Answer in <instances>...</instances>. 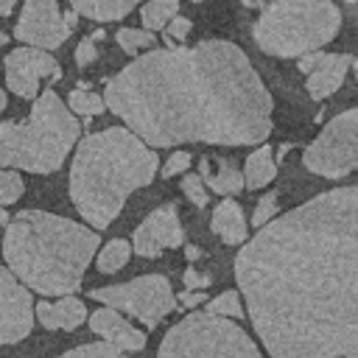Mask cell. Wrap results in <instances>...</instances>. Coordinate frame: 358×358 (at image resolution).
Segmentation results:
<instances>
[{
  "instance_id": "obj_40",
  "label": "cell",
  "mask_w": 358,
  "mask_h": 358,
  "mask_svg": "<svg viewBox=\"0 0 358 358\" xmlns=\"http://www.w3.org/2000/svg\"><path fill=\"white\" fill-rule=\"evenodd\" d=\"M352 73H355V78H358V56L352 59Z\"/></svg>"
},
{
  "instance_id": "obj_18",
  "label": "cell",
  "mask_w": 358,
  "mask_h": 358,
  "mask_svg": "<svg viewBox=\"0 0 358 358\" xmlns=\"http://www.w3.org/2000/svg\"><path fill=\"white\" fill-rule=\"evenodd\" d=\"M246 215L241 210V204L232 196H224V201L215 204L213 218H210V229L227 243V246H238L246 243Z\"/></svg>"
},
{
  "instance_id": "obj_25",
  "label": "cell",
  "mask_w": 358,
  "mask_h": 358,
  "mask_svg": "<svg viewBox=\"0 0 358 358\" xmlns=\"http://www.w3.org/2000/svg\"><path fill=\"white\" fill-rule=\"evenodd\" d=\"M207 313L215 316H227V319H241L243 316V305H241V291H224L213 299H207Z\"/></svg>"
},
{
  "instance_id": "obj_32",
  "label": "cell",
  "mask_w": 358,
  "mask_h": 358,
  "mask_svg": "<svg viewBox=\"0 0 358 358\" xmlns=\"http://www.w3.org/2000/svg\"><path fill=\"white\" fill-rule=\"evenodd\" d=\"M95 34L92 36H84L81 42H78V48H76V64L78 67H87V64H92L95 59H98V48H95Z\"/></svg>"
},
{
  "instance_id": "obj_23",
  "label": "cell",
  "mask_w": 358,
  "mask_h": 358,
  "mask_svg": "<svg viewBox=\"0 0 358 358\" xmlns=\"http://www.w3.org/2000/svg\"><path fill=\"white\" fill-rule=\"evenodd\" d=\"M67 106H70V112H78V115H84V117H95V115L106 112L103 95L87 90V87H76V90L67 95Z\"/></svg>"
},
{
  "instance_id": "obj_33",
  "label": "cell",
  "mask_w": 358,
  "mask_h": 358,
  "mask_svg": "<svg viewBox=\"0 0 358 358\" xmlns=\"http://www.w3.org/2000/svg\"><path fill=\"white\" fill-rule=\"evenodd\" d=\"M182 282H185V291H204V288L210 285V277H207V274H199V271L190 266V268H185Z\"/></svg>"
},
{
  "instance_id": "obj_11",
  "label": "cell",
  "mask_w": 358,
  "mask_h": 358,
  "mask_svg": "<svg viewBox=\"0 0 358 358\" xmlns=\"http://www.w3.org/2000/svg\"><path fill=\"white\" fill-rule=\"evenodd\" d=\"M3 67H6V87L17 98H25V101H36L42 78H50V81H59L62 78L59 62L48 50L31 48V45L14 48L3 59Z\"/></svg>"
},
{
  "instance_id": "obj_30",
  "label": "cell",
  "mask_w": 358,
  "mask_h": 358,
  "mask_svg": "<svg viewBox=\"0 0 358 358\" xmlns=\"http://www.w3.org/2000/svg\"><path fill=\"white\" fill-rule=\"evenodd\" d=\"M193 31V20L190 17H182V14H176L165 28H162V36H165V42H168V48H173L171 42L173 39H179V42H185L187 39V34Z\"/></svg>"
},
{
  "instance_id": "obj_21",
  "label": "cell",
  "mask_w": 358,
  "mask_h": 358,
  "mask_svg": "<svg viewBox=\"0 0 358 358\" xmlns=\"http://www.w3.org/2000/svg\"><path fill=\"white\" fill-rule=\"evenodd\" d=\"M179 14V0H145L140 8V22L145 31H162Z\"/></svg>"
},
{
  "instance_id": "obj_19",
  "label": "cell",
  "mask_w": 358,
  "mask_h": 358,
  "mask_svg": "<svg viewBox=\"0 0 358 358\" xmlns=\"http://www.w3.org/2000/svg\"><path fill=\"white\" fill-rule=\"evenodd\" d=\"M73 11H78V17L95 20V22H115L123 20L134 11V6H140L143 0H67Z\"/></svg>"
},
{
  "instance_id": "obj_8",
  "label": "cell",
  "mask_w": 358,
  "mask_h": 358,
  "mask_svg": "<svg viewBox=\"0 0 358 358\" xmlns=\"http://www.w3.org/2000/svg\"><path fill=\"white\" fill-rule=\"evenodd\" d=\"M302 165L324 179H344L358 171V109L338 112L305 145Z\"/></svg>"
},
{
  "instance_id": "obj_7",
  "label": "cell",
  "mask_w": 358,
  "mask_h": 358,
  "mask_svg": "<svg viewBox=\"0 0 358 358\" xmlns=\"http://www.w3.org/2000/svg\"><path fill=\"white\" fill-rule=\"evenodd\" d=\"M157 358H263L241 324L227 316L193 310L162 338Z\"/></svg>"
},
{
  "instance_id": "obj_29",
  "label": "cell",
  "mask_w": 358,
  "mask_h": 358,
  "mask_svg": "<svg viewBox=\"0 0 358 358\" xmlns=\"http://www.w3.org/2000/svg\"><path fill=\"white\" fill-rule=\"evenodd\" d=\"M271 218H277V190H268L266 196L257 199V207L252 213V227H266Z\"/></svg>"
},
{
  "instance_id": "obj_16",
  "label": "cell",
  "mask_w": 358,
  "mask_h": 358,
  "mask_svg": "<svg viewBox=\"0 0 358 358\" xmlns=\"http://www.w3.org/2000/svg\"><path fill=\"white\" fill-rule=\"evenodd\" d=\"M34 313H36V322L45 327V330H76L78 324H84L90 316H87V305L67 294V296H59L56 302H36L34 305Z\"/></svg>"
},
{
  "instance_id": "obj_35",
  "label": "cell",
  "mask_w": 358,
  "mask_h": 358,
  "mask_svg": "<svg viewBox=\"0 0 358 358\" xmlns=\"http://www.w3.org/2000/svg\"><path fill=\"white\" fill-rule=\"evenodd\" d=\"M20 0H0V17H8Z\"/></svg>"
},
{
  "instance_id": "obj_15",
  "label": "cell",
  "mask_w": 358,
  "mask_h": 358,
  "mask_svg": "<svg viewBox=\"0 0 358 358\" xmlns=\"http://www.w3.org/2000/svg\"><path fill=\"white\" fill-rule=\"evenodd\" d=\"M90 330L95 336H101V341H109L112 347H117L123 352H140L145 347V333L137 330L129 319L120 316V310H115L109 305L90 313Z\"/></svg>"
},
{
  "instance_id": "obj_22",
  "label": "cell",
  "mask_w": 358,
  "mask_h": 358,
  "mask_svg": "<svg viewBox=\"0 0 358 358\" xmlns=\"http://www.w3.org/2000/svg\"><path fill=\"white\" fill-rule=\"evenodd\" d=\"M129 257H131V241H126V238H112V241L103 243V249L98 252L95 266H98L101 274H115V271H120V268L129 263Z\"/></svg>"
},
{
  "instance_id": "obj_5",
  "label": "cell",
  "mask_w": 358,
  "mask_h": 358,
  "mask_svg": "<svg viewBox=\"0 0 358 358\" xmlns=\"http://www.w3.org/2000/svg\"><path fill=\"white\" fill-rule=\"evenodd\" d=\"M81 123L56 90H42L28 120L0 123V168L53 173L78 143Z\"/></svg>"
},
{
  "instance_id": "obj_20",
  "label": "cell",
  "mask_w": 358,
  "mask_h": 358,
  "mask_svg": "<svg viewBox=\"0 0 358 358\" xmlns=\"http://www.w3.org/2000/svg\"><path fill=\"white\" fill-rule=\"evenodd\" d=\"M274 176H277L274 151H271V145L260 143V145L246 157V165H243V185H246V190H260V187H266Z\"/></svg>"
},
{
  "instance_id": "obj_36",
  "label": "cell",
  "mask_w": 358,
  "mask_h": 358,
  "mask_svg": "<svg viewBox=\"0 0 358 358\" xmlns=\"http://www.w3.org/2000/svg\"><path fill=\"white\" fill-rule=\"evenodd\" d=\"M185 257L193 263V260H199V257H201V249H199V246H185Z\"/></svg>"
},
{
  "instance_id": "obj_39",
  "label": "cell",
  "mask_w": 358,
  "mask_h": 358,
  "mask_svg": "<svg viewBox=\"0 0 358 358\" xmlns=\"http://www.w3.org/2000/svg\"><path fill=\"white\" fill-rule=\"evenodd\" d=\"M6 103H8V98H6V90H3V87H0V112H3V109H6Z\"/></svg>"
},
{
  "instance_id": "obj_28",
  "label": "cell",
  "mask_w": 358,
  "mask_h": 358,
  "mask_svg": "<svg viewBox=\"0 0 358 358\" xmlns=\"http://www.w3.org/2000/svg\"><path fill=\"white\" fill-rule=\"evenodd\" d=\"M179 187H182V193L187 196V201L190 204H196V207H207V201H210V193H207V185H204V179L199 176V173H182V179H179Z\"/></svg>"
},
{
  "instance_id": "obj_24",
  "label": "cell",
  "mask_w": 358,
  "mask_h": 358,
  "mask_svg": "<svg viewBox=\"0 0 358 358\" xmlns=\"http://www.w3.org/2000/svg\"><path fill=\"white\" fill-rule=\"evenodd\" d=\"M115 42L120 45V50H123V53L134 56L137 50L157 45V34H154V31H145V28H117Z\"/></svg>"
},
{
  "instance_id": "obj_42",
  "label": "cell",
  "mask_w": 358,
  "mask_h": 358,
  "mask_svg": "<svg viewBox=\"0 0 358 358\" xmlns=\"http://www.w3.org/2000/svg\"><path fill=\"white\" fill-rule=\"evenodd\" d=\"M190 3H201V0H190Z\"/></svg>"
},
{
  "instance_id": "obj_26",
  "label": "cell",
  "mask_w": 358,
  "mask_h": 358,
  "mask_svg": "<svg viewBox=\"0 0 358 358\" xmlns=\"http://www.w3.org/2000/svg\"><path fill=\"white\" fill-rule=\"evenodd\" d=\"M56 358H126V352L112 347L109 341H92V344H78Z\"/></svg>"
},
{
  "instance_id": "obj_38",
  "label": "cell",
  "mask_w": 358,
  "mask_h": 358,
  "mask_svg": "<svg viewBox=\"0 0 358 358\" xmlns=\"http://www.w3.org/2000/svg\"><path fill=\"white\" fill-rule=\"evenodd\" d=\"M241 3H243L246 8H257V6H263L266 0H241Z\"/></svg>"
},
{
  "instance_id": "obj_12",
  "label": "cell",
  "mask_w": 358,
  "mask_h": 358,
  "mask_svg": "<svg viewBox=\"0 0 358 358\" xmlns=\"http://www.w3.org/2000/svg\"><path fill=\"white\" fill-rule=\"evenodd\" d=\"M34 316L31 288L0 263V347L22 341L34 327Z\"/></svg>"
},
{
  "instance_id": "obj_27",
  "label": "cell",
  "mask_w": 358,
  "mask_h": 358,
  "mask_svg": "<svg viewBox=\"0 0 358 358\" xmlns=\"http://www.w3.org/2000/svg\"><path fill=\"white\" fill-rule=\"evenodd\" d=\"M25 193V182L14 168H0V201L8 207L14 201H20Z\"/></svg>"
},
{
  "instance_id": "obj_9",
  "label": "cell",
  "mask_w": 358,
  "mask_h": 358,
  "mask_svg": "<svg viewBox=\"0 0 358 358\" xmlns=\"http://www.w3.org/2000/svg\"><path fill=\"white\" fill-rule=\"evenodd\" d=\"M90 299L103 302L115 310H123L137 322H143L145 327H157L176 308V294L165 274H143L129 282L92 288Z\"/></svg>"
},
{
  "instance_id": "obj_41",
  "label": "cell",
  "mask_w": 358,
  "mask_h": 358,
  "mask_svg": "<svg viewBox=\"0 0 358 358\" xmlns=\"http://www.w3.org/2000/svg\"><path fill=\"white\" fill-rule=\"evenodd\" d=\"M6 42H8V34H3V31H0V45H6Z\"/></svg>"
},
{
  "instance_id": "obj_31",
  "label": "cell",
  "mask_w": 358,
  "mask_h": 358,
  "mask_svg": "<svg viewBox=\"0 0 358 358\" xmlns=\"http://www.w3.org/2000/svg\"><path fill=\"white\" fill-rule=\"evenodd\" d=\"M193 154H187V151H173L168 159H165V165L159 168V176L162 179H173V176H179V173H187V168H190V159Z\"/></svg>"
},
{
  "instance_id": "obj_43",
  "label": "cell",
  "mask_w": 358,
  "mask_h": 358,
  "mask_svg": "<svg viewBox=\"0 0 358 358\" xmlns=\"http://www.w3.org/2000/svg\"><path fill=\"white\" fill-rule=\"evenodd\" d=\"M347 3H358V0H347Z\"/></svg>"
},
{
  "instance_id": "obj_3",
  "label": "cell",
  "mask_w": 358,
  "mask_h": 358,
  "mask_svg": "<svg viewBox=\"0 0 358 358\" xmlns=\"http://www.w3.org/2000/svg\"><path fill=\"white\" fill-rule=\"evenodd\" d=\"M157 148L145 145L131 129L109 126L84 134L70 165V201L92 229H106L126 199L157 179Z\"/></svg>"
},
{
  "instance_id": "obj_4",
  "label": "cell",
  "mask_w": 358,
  "mask_h": 358,
  "mask_svg": "<svg viewBox=\"0 0 358 358\" xmlns=\"http://www.w3.org/2000/svg\"><path fill=\"white\" fill-rule=\"evenodd\" d=\"M98 246V229L45 210H20L3 232L6 266L42 296L76 294Z\"/></svg>"
},
{
  "instance_id": "obj_1",
  "label": "cell",
  "mask_w": 358,
  "mask_h": 358,
  "mask_svg": "<svg viewBox=\"0 0 358 358\" xmlns=\"http://www.w3.org/2000/svg\"><path fill=\"white\" fill-rule=\"evenodd\" d=\"M235 280L271 358H358V187L271 218L235 255Z\"/></svg>"
},
{
  "instance_id": "obj_13",
  "label": "cell",
  "mask_w": 358,
  "mask_h": 358,
  "mask_svg": "<svg viewBox=\"0 0 358 358\" xmlns=\"http://www.w3.org/2000/svg\"><path fill=\"white\" fill-rule=\"evenodd\" d=\"M185 243V229L173 201L151 210L131 235V252L140 257H159L165 249H179Z\"/></svg>"
},
{
  "instance_id": "obj_2",
  "label": "cell",
  "mask_w": 358,
  "mask_h": 358,
  "mask_svg": "<svg viewBox=\"0 0 358 358\" xmlns=\"http://www.w3.org/2000/svg\"><path fill=\"white\" fill-rule=\"evenodd\" d=\"M103 101L151 148L260 145L274 129L271 92L229 39L148 50L106 81Z\"/></svg>"
},
{
  "instance_id": "obj_34",
  "label": "cell",
  "mask_w": 358,
  "mask_h": 358,
  "mask_svg": "<svg viewBox=\"0 0 358 358\" xmlns=\"http://www.w3.org/2000/svg\"><path fill=\"white\" fill-rule=\"evenodd\" d=\"M176 302H179V305H185V308H196V305L207 302V294H204V291H182Z\"/></svg>"
},
{
  "instance_id": "obj_10",
  "label": "cell",
  "mask_w": 358,
  "mask_h": 358,
  "mask_svg": "<svg viewBox=\"0 0 358 358\" xmlns=\"http://www.w3.org/2000/svg\"><path fill=\"white\" fill-rule=\"evenodd\" d=\"M78 20V11L62 14L59 0H25L20 20L14 25V36L31 48L42 50H56L59 45L67 42Z\"/></svg>"
},
{
  "instance_id": "obj_6",
  "label": "cell",
  "mask_w": 358,
  "mask_h": 358,
  "mask_svg": "<svg viewBox=\"0 0 358 358\" xmlns=\"http://www.w3.org/2000/svg\"><path fill=\"white\" fill-rule=\"evenodd\" d=\"M341 11L333 0H268L252 28L255 45L277 59H299L336 39Z\"/></svg>"
},
{
  "instance_id": "obj_17",
  "label": "cell",
  "mask_w": 358,
  "mask_h": 358,
  "mask_svg": "<svg viewBox=\"0 0 358 358\" xmlns=\"http://www.w3.org/2000/svg\"><path fill=\"white\" fill-rule=\"evenodd\" d=\"M199 176H201L204 185H207L213 193H218L221 199H224V196H238V193L246 187V185H243V171H238L235 162H232V159H224V157H218V159L201 157V159H199Z\"/></svg>"
},
{
  "instance_id": "obj_14",
  "label": "cell",
  "mask_w": 358,
  "mask_h": 358,
  "mask_svg": "<svg viewBox=\"0 0 358 358\" xmlns=\"http://www.w3.org/2000/svg\"><path fill=\"white\" fill-rule=\"evenodd\" d=\"M350 53H324V50H313L299 56V73H305V90L313 101H324L330 98L341 84L347 70L352 67Z\"/></svg>"
},
{
  "instance_id": "obj_37",
  "label": "cell",
  "mask_w": 358,
  "mask_h": 358,
  "mask_svg": "<svg viewBox=\"0 0 358 358\" xmlns=\"http://www.w3.org/2000/svg\"><path fill=\"white\" fill-rule=\"evenodd\" d=\"M8 221H11V218H8V213H6V204L0 201V227H6Z\"/></svg>"
}]
</instances>
